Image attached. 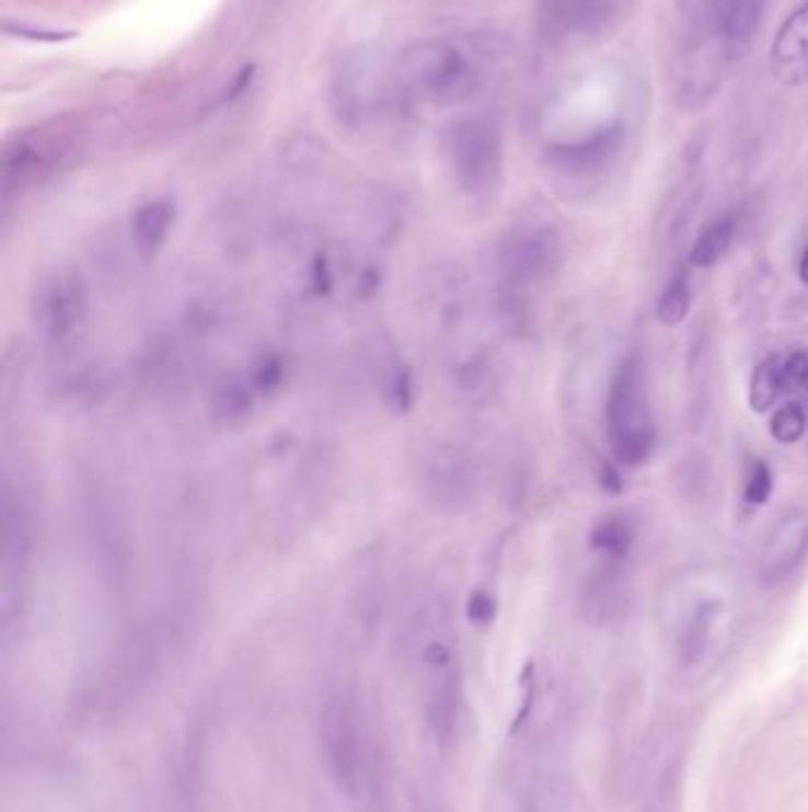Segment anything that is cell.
I'll return each instance as SVG.
<instances>
[{
  "label": "cell",
  "instance_id": "6da1fadb",
  "mask_svg": "<svg viewBox=\"0 0 808 812\" xmlns=\"http://www.w3.org/2000/svg\"><path fill=\"white\" fill-rule=\"evenodd\" d=\"M403 91L425 103H458L472 93L477 75L468 55L443 38H420L401 53L396 67Z\"/></svg>",
  "mask_w": 808,
  "mask_h": 812
},
{
  "label": "cell",
  "instance_id": "7a4b0ae2",
  "mask_svg": "<svg viewBox=\"0 0 808 812\" xmlns=\"http://www.w3.org/2000/svg\"><path fill=\"white\" fill-rule=\"evenodd\" d=\"M608 423L619 464L640 466L649 459V454L655 451L657 431L647 407L645 368L640 356H628L614 370L608 399Z\"/></svg>",
  "mask_w": 808,
  "mask_h": 812
},
{
  "label": "cell",
  "instance_id": "3957f363",
  "mask_svg": "<svg viewBox=\"0 0 808 812\" xmlns=\"http://www.w3.org/2000/svg\"><path fill=\"white\" fill-rule=\"evenodd\" d=\"M321 741L332 775L346 791H354L366 773L368 736L363 710L351 691L337 689L323 701Z\"/></svg>",
  "mask_w": 808,
  "mask_h": 812
},
{
  "label": "cell",
  "instance_id": "277c9868",
  "mask_svg": "<svg viewBox=\"0 0 808 812\" xmlns=\"http://www.w3.org/2000/svg\"><path fill=\"white\" fill-rule=\"evenodd\" d=\"M446 155L453 176L465 193L482 197L494 193L503 176V138L490 117L458 122L446 136Z\"/></svg>",
  "mask_w": 808,
  "mask_h": 812
},
{
  "label": "cell",
  "instance_id": "5b68a950",
  "mask_svg": "<svg viewBox=\"0 0 808 812\" xmlns=\"http://www.w3.org/2000/svg\"><path fill=\"white\" fill-rule=\"evenodd\" d=\"M403 85L389 79L384 67L370 55H354L346 60L335 79L337 110L346 119L363 124L380 117L382 112H392L403 98Z\"/></svg>",
  "mask_w": 808,
  "mask_h": 812
},
{
  "label": "cell",
  "instance_id": "8992f818",
  "mask_svg": "<svg viewBox=\"0 0 808 812\" xmlns=\"http://www.w3.org/2000/svg\"><path fill=\"white\" fill-rule=\"evenodd\" d=\"M624 0H541L539 22L555 46H590L616 24Z\"/></svg>",
  "mask_w": 808,
  "mask_h": 812
},
{
  "label": "cell",
  "instance_id": "52a82bcc",
  "mask_svg": "<svg viewBox=\"0 0 808 812\" xmlns=\"http://www.w3.org/2000/svg\"><path fill=\"white\" fill-rule=\"evenodd\" d=\"M85 317V293L77 276L57 271L38 285L34 297V319L50 338H67Z\"/></svg>",
  "mask_w": 808,
  "mask_h": 812
},
{
  "label": "cell",
  "instance_id": "ba28073f",
  "mask_svg": "<svg viewBox=\"0 0 808 812\" xmlns=\"http://www.w3.org/2000/svg\"><path fill=\"white\" fill-rule=\"evenodd\" d=\"M808 549V511H789L766 537L761 549L759 573L766 587H775L792 575Z\"/></svg>",
  "mask_w": 808,
  "mask_h": 812
},
{
  "label": "cell",
  "instance_id": "9c48e42d",
  "mask_svg": "<svg viewBox=\"0 0 808 812\" xmlns=\"http://www.w3.org/2000/svg\"><path fill=\"white\" fill-rule=\"evenodd\" d=\"M624 146V124L612 122L584 140L562 142L547 152V162L567 176H593L608 169Z\"/></svg>",
  "mask_w": 808,
  "mask_h": 812
},
{
  "label": "cell",
  "instance_id": "30bf717a",
  "mask_svg": "<svg viewBox=\"0 0 808 812\" xmlns=\"http://www.w3.org/2000/svg\"><path fill=\"white\" fill-rule=\"evenodd\" d=\"M425 488L431 502L446 508L468 504L474 494L472 461L458 447L439 445L425 459Z\"/></svg>",
  "mask_w": 808,
  "mask_h": 812
},
{
  "label": "cell",
  "instance_id": "8fae6325",
  "mask_svg": "<svg viewBox=\"0 0 808 812\" xmlns=\"http://www.w3.org/2000/svg\"><path fill=\"white\" fill-rule=\"evenodd\" d=\"M773 77L787 89L808 83V3L795 10L777 28L771 48Z\"/></svg>",
  "mask_w": 808,
  "mask_h": 812
},
{
  "label": "cell",
  "instance_id": "7c38bea8",
  "mask_svg": "<svg viewBox=\"0 0 808 812\" xmlns=\"http://www.w3.org/2000/svg\"><path fill=\"white\" fill-rule=\"evenodd\" d=\"M562 248L559 240L547 228L517 236L503 252V262L508 274L517 281H539L553 274L559 264Z\"/></svg>",
  "mask_w": 808,
  "mask_h": 812
},
{
  "label": "cell",
  "instance_id": "4fadbf2b",
  "mask_svg": "<svg viewBox=\"0 0 808 812\" xmlns=\"http://www.w3.org/2000/svg\"><path fill=\"white\" fill-rule=\"evenodd\" d=\"M766 0H716L714 20L720 38L730 50L747 46L763 20Z\"/></svg>",
  "mask_w": 808,
  "mask_h": 812
},
{
  "label": "cell",
  "instance_id": "5bb4252c",
  "mask_svg": "<svg viewBox=\"0 0 808 812\" xmlns=\"http://www.w3.org/2000/svg\"><path fill=\"white\" fill-rule=\"evenodd\" d=\"M173 219H176V211L166 199H152V203L140 205L131 219L134 248L142 256L154 254L166 242Z\"/></svg>",
  "mask_w": 808,
  "mask_h": 812
},
{
  "label": "cell",
  "instance_id": "9a60e30c",
  "mask_svg": "<svg viewBox=\"0 0 808 812\" xmlns=\"http://www.w3.org/2000/svg\"><path fill=\"white\" fill-rule=\"evenodd\" d=\"M624 598H626V582H624L622 570L600 568L586 582L584 604L590 616H596L598 620L612 618L619 610V606H622Z\"/></svg>",
  "mask_w": 808,
  "mask_h": 812
},
{
  "label": "cell",
  "instance_id": "2e32d148",
  "mask_svg": "<svg viewBox=\"0 0 808 812\" xmlns=\"http://www.w3.org/2000/svg\"><path fill=\"white\" fill-rule=\"evenodd\" d=\"M783 394H785L783 359L781 356H769V359H763L752 374V385H749V407L757 413H766L777 404V399Z\"/></svg>",
  "mask_w": 808,
  "mask_h": 812
},
{
  "label": "cell",
  "instance_id": "e0dca14e",
  "mask_svg": "<svg viewBox=\"0 0 808 812\" xmlns=\"http://www.w3.org/2000/svg\"><path fill=\"white\" fill-rule=\"evenodd\" d=\"M213 419L226 425H238L252 413V394L242 382L228 380L213 390L211 397Z\"/></svg>",
  "mask_w": 808,
  "mask_h": 812
},
{
  "label": "cell",
  "instance_id": "ac0fdd59",
  "mask_svg": "<svg viewBox=\"0 0 808 812\" xmlns=\"http://www.w3.org/2000/svg\"><path fill=\"white\" fill-rule=\"evenodd\" d=\"M735 238V221L732 219H720L712 224L706 231L697 238L695 248L690 252V264L692 266H712L720 256H724L730 248Z\"/></svg>",
  "mask_w": 808,
  "mask_h": 812
},
{
  "label": "cell",
  "instance_id": "d6986e66",
  "mask_svg": "<svg viewBox=\"0 0 808 812\" xmlns=\"http://www.w3.org/2000/svg\"><path fill=\"white\" fill-rule=\"evenodd\" d=\"M590 547L600 551L608 559H624L633 547V527L624 518L602 521L593 533H590Z\"/></svg>",
  "mask_w": 808,
  "mask_h": 812
},
{
  "label": "cell",
  "instance_id": "ffe728a7",
  "mask_svg": "<svg viewBox=\"0 0 808 812\" xmlns=\"http://www.w3.org/2000/svg\"><path fill=\"white\" fill-rule=\"evenodd\" d=\"M688 311H690V278L685 271H678L659 297L657 319L663 325H678L688 317Z\"/></svg>",
  "mask_w": 808,
  "mask_h": 812
},
{
  "label": "cell",
  "instance_id": "44dd1931",
  "mask_svg": "<svg viewBox=\"0 0 808 812\" xmlns=\"http://www.w3.org/2000/svg\"><path fill=\"white\" fill-rule=\"evenodd\" d=\"M714 613H716V604H702L695 610V616H692L688 630L683 634V641H681L683 659L688 663H695L702 655V651L706 649V641H709V630L714 622Z\"/></svg>",
  "mask_w": 808,
  "mask_h": 812
},
{
  "label": "cell",
  "instance_id": "7402d4cb",
  "mask_svg": "<svg viewBox=\"0 0 808 812\" xmlns=\"http://www.w3.org/2000/svg\"><path fill=\"white\" fill-rule=\"evenodd\" d=\"M806 433V413L801 404L787 402L781 409H775L771 419V435L781 442V445H795Z\"/></svg>",
  "mask_w": 808,
  "mask_h": 812
},
{
  "label": "cell",
  "instance_id": "603a6c76",
  "mask_svg": "<svg viewBox=\"0 0 808 812\" xmlns=\"http://www.w3.org/2000/svg\"><path fill=\"white\" fill-rule=\"evenodd\" d=\"M771 494H773V470L766 461H757L744 484L747 504L763 506L771 499Z\"/></svg>",
  "mask_w": 808,
  "mask_h": 812
},
{
  "label": "cell",
  "instance_id": "cb8c5ba5",
  "mask_svg": "<svg viewBox=\"0 0 808 812\" xmlns=\"http://www.w3.org/2000/svg\"><path fill=\"white\" fill-rule=\"evenodd\" d=\"M783 380L785 394H806L808 392V352H792L783 359Z\"/></svg>",
  "mask_w": 808,
  "mask_h": 812
},
{
  "label": "cell",
  "instance_id": "d4e9b609",
  "mask_svg": "<svg viewBox=\"0 0 808 812\" xmlns=\"http://www.w3.org/2000/svg\"><path fill=\"white\" fill-rule=\"evenodd\" d=\"M600 488L608 492V494H619L622 492V476H619V470L612 466V464H604L602 470H600Z\"/></svg>",
  "mask_w": 808,
  "mask_h": 812
},
{
  "label": "cell",
  "instance_id": "484cf974",
  "mask_svg": "<svg viewBox=\"0 0 808 812\" xmlns=\"http://www.w3.org/2000/svg\"><path fill=\"white\" fill-rule=\"evenodd\" d=\"M799 276H801V281H804V283H808V250H806V252H804V256H801Z\"/></svg>",
  "mask_w": 808,
  "mask_h": 812
}]
</instances>
